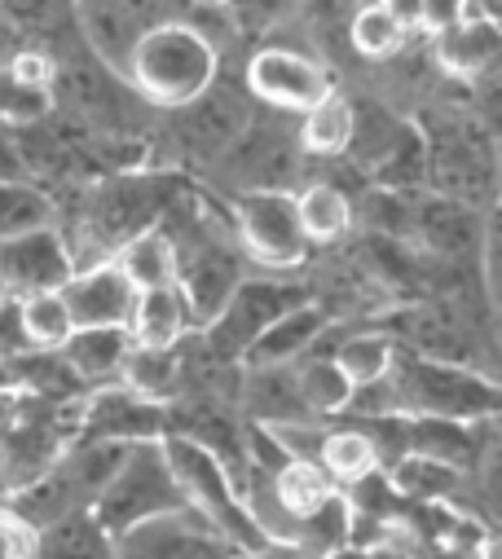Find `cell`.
<instances>
[{
  "instance_id": "6da1fadb",
  "label": "cell",
  "mask_w": 502,
  "mask_h": 559,
  "mask_svg": "<svg viewBox=\"0 0 502 559\" xmlns=\"http://www.w3.org/2000/svg\"><path fill=\"white\" fill-rule=\"evenodd\" d=\"M389 383L397 392V409L410 418H454V424H493L498 414V388L489 374L463 366L423 357L406 344H397Z\"/></svg>"
},
{
  "instance_id": "7a4b0ae2",
  "label": "cell",
  "mask_w": 502,
  "mask_h": 559,
  "mask_svg": "<svg viewBox=\"0 0 502 559\" xmlns=\"http://www.w3.org/2000/svg\"><path fill=\"white\" fill-rule=\"evenodd\" d=\"M123 71L151 106L186 110L216 84V45L190 23H164L133 40Z\"/></svg>"
},
{
  "instance_id": "3957f363",
  "label": "cell",
  "mask_w": 502,
  "mask_h": 559,
  "mask_svg": "<svg viewBox=\"0 0 502 559\" xmlns=\"http://www.w3.org/2000/svg\"><path fill=\"white\" fill-rule=\"evenodd\" d=\"M186 507V493L164 459L159 441H133L123 450V463L106 480V489L93 498L88 515L106 528V537H119L123 528H133L142 520H155L164 511Z\"/></svg>"
},
{
  "instance_id": "277c9868",
  "label": "cell",
  "mask_w": 502,
  "mask_h": 559,
  "mask_svg": "<svg viewBox=\"0 0 502 559\" xmlns=\"http://www.w3.org/2000/svg\"><path fill=\"white\" fill-rule=\"evenodd\" d=\"M238 247L265 269H291L309 255V238L296 216L291 190H247L234 207Z\"/></svg>"
},
{
  "instance_id": "5b68a950",
  "label": "cell",
  "mask_w": 502,
  "mask_h": 559,
  "mask_svg": "<svg viewBox=\"0 0 502 559\" xmlns=\"http://www.w3.org/2000/svg\"><path fill=\"white\" fill-rule=\"evenodd\" d=\"M304 300H313L304 283H247L242 277L234 296L225 300V309L203 326V344L216 361H234L274 318H283Z\"/></svg>"
},
{
  "instance_id": "8992f818",
  "label": "cell",
  "mask_w": 502,
  "mask_h": 559,
  "mask_svg": "<svg viewBox=\"0 0 502 559\" xmlns=\"http://www.w3.org/2000/svg\"><path fill=\"white\" fill-rule=\"evenodd\" d=\"M115 559H229L234 546L186 502L110 537Z\"/></svg>"
},
{
  "instance_id": "52a82bcc",
  "label": "cell",
  "mask_w": 502,
  "mask_h": 559,
  "mask_svg": "<svg viewBox=\"0 0 502 559\" xmlns=\"http://www.w3.org/2000/svg\"><path fill=\"white\" fill-rule=\"evenodd\" d=\"M247 88L256 102L283 110V115H304L326 93H335V80L322 62H313L296 49H261L247 62Z\"/></svg>"
},
{
  "instance_id": "ba28073f",
  "label": "cell",
  "mask_w": 502,
  "mask_h": 559,
  "mask_svg": "<svg viewBox=\"0 0 502 559\" xmlns=\"http://www.w3.org/2000/svg\"><path fill=\"white\" fill-rule=\"evenodd\" d=\"M71 273H75V251L58 225H45V229L0 242V287H5L10 300L62 292V283Z\"/></svg>"
},
{
  "instance_id": "9c48e42d",
  "label": "cell",
  "mask_w": 502,
  "mask_h": 559,
  "mask_svg": "<svg viewBox=\"0 0 502 559\" xmlns=\"http://www.w3.org/2000/svg\"><path fill=\"white\" fill-rule=\"evenodd\" d=\"M80 424L88 437L97 441H119V445H133V441H164L168 437V409L159 401H146L129 388H97L88 401H80Z\"/></svg>"
},
{
  "instance_id": "30bf717a",
  "label": "cell",
  "mask_w": 502,
  "mask_h": 559,
  "mask_svg": "<svg viewBox=\"0 0 502 559\" xmlns=\"http://www.w3.org/2000/svg\"><path fill=\"white\" fill-rule=\"evenodd\" d=\"M62 305H67V318L71 326H129V313H133V283L119 273L115 260H97V264H84L75 269L67 283H62Z\"/></svg>"
},
{
  "instance_id": "8fae6325",
  "label": "cell",
  "mask_w": 502,
  "mask_h": 559,
  "mask_svg": "<svg viewBox=\"0 0 502 559\" xmlns=\"http://www.w3.org/2000/svg\"><path fill=\"white\" fill-rule=\"evenodd\" d=\"M242 283V269L238 260L216 247V242H203V247H177V292L186 300V313H190V326H207L225 300L234 296V287Z\"/></svg>"
},
{
  "instance_id": "7c38bea8",
  "label": "cell",
  "mask_w": 502,
  "mask_h": 559,
  "mask_svg": "<svg viewBox=\"0 0 502 559\" xmlns=\"http://www.w3.org/2000/svg\"><path fill=\"white\" fill-rule=\"evenodd\" d=\"M326 322H331L326 309L318 300H304V305L287 309L283 318H274L256 340H251L247 353H242V361L247 366H296L309 353V344L318 340V331Z\"/></svg>"
},
{
  "instance_id": "4fadbf2b",
  "label": "cell",
  "mask_w": 502,
  "mask_h": 559,
  "mask_svg": "<svg viewBox=\"0 0 502 559\" xmlns=\"http://www.w3.org/2000/svg\"><path fill=\"white\" fill-rule=\"evenodd\" d=\"M498 53H502V36H498V23H489V19H458L454 27L432 36L437 67L458 80H476V75L493 71Z\"/></svg>"
},
{
  "instance_id": "5bb4252c",
  "label": "cell",
  "mask_w": 502,
  "mask_h": 559,
  "mask_svg": "<svg viewBox=\"0 0 502 559\" xmlns=\"http://www.w3.org/2000/svg\"><path fill=\"white\" fill-rule=\"evenodd\" d=\"M129 348H133V340L123 326H80L67 335V344L58 353L67 357V366L75 370V379L84 388H106L119 379Z\"/></svg>"
},
{
  "instance_id": "9a60e30c",
  "label": "cell",
  "mask_w": 502,
  "mask_h": 559,
  "mask_svg": "<svg viewBox=\"0 0 502 559\" xmlns=\"http://www.w3.org/2000/svg\"><path fill=\"white\" fill-rule=\"evenodd\" d=\"M129 340L133 348H177L186 335H190V313H186V300L172 287H151V292H138L133 300V313H129Z\"/></svg>"
},
{
  "instance_id": "2e32d148",
  "label": "cell",
  "mask_w": 502,
  "mask_h": 559,
  "mask_svg": "<svg viewBox=\"0 0 502 559\" xmlns=\"http://www.w3.org/2000/svg\"><path fill=\"white\" fill-rule=\"evenodd\" d=\"M110 260L133 283V292H151V287H172L177 283V238L168 229H159V225L133 234L129 242H119Z\"/></svg>"
},
{
  "instance_id": "e0dca14e",
  "label": "cell",
  "mask_w": 502,
  "mask_h": 559,
  "mask_svg": "<svg viewBox=\"0 0 502 559\" xmlns=\"http://www.w3.org/2000/svg\"><path fill=\"white\" fill-rule=\"evenodd\" d=\"M0 374H5V383L32 392V396H45L53 405H67L84 392V383L75 379V370L67 366L62 353H45V348H27L10 361H0Z\"/></svg>"
},
{
  "instance_id": "ac0fdd59",
  "label": "cell",
  "mask_w": 502,
  "mask_h": 559,
  "mask_svg": "<svg viewBox=\"0 0 502 559\" xmlns=\"http://www.w3.org/2000/svg\"><path fill=\"white\" fill-rule=\"evenodd\" d=\"M242 401L256 414V424H291V418H313L296 388V366H251L242 379Z\"/></svg>"
},
{
  "instance_id": "d6986e66",
  "label": "cell",
  "mask_w": 502,
  "mask_h": 559,
  "mask_svg": "<svg viewBox=\"0 0 502 559\" xmlns=\"http://www.w3.org/2000/svg\"><path fill=\"white\" fill-rule=\"evenodd\" d=\"M186 379V348H129L123 357V370H119V383L146 396V401H168Z\"/></svg>"
},
{
  "instance_id": "ffe728a7",
  "label": "cell",
  "mask_w": 502,
  "mask_h": 559,
  "mask_svg": "<svg viewBox=\"0 0 502 559\" xmlns=\"http://www.w3.org/2000/svg\"><path fill=\"white\" fill-rule=\"evenodd\" d=\"M10 507L40 533V528H49V524H58V520H67L71 511H88L84 507V498L75 493V485L62 476V467H58V459H53V467L45 472V476H36L32 485H23V489H14L10 493Z\"/></svg>"
},
{
  "instance_id": "44dd1931",
  "label": "cell",
  "mask_w": 502,
  "mask_h": 559,
  "mask_svg": "<svg viewBox=\"0 0 502 559\" xmlns=\"http://www.w3.org/2000/svg\"><path fill=\"white\" fill-rule=\"evenodd\" d=\"M352 119H357V106L339 93H326L313 110L300 115V146L309 155H322V159H335V155H348L352 146Z\"/></svg>"
},
{
  "instance_id": "7402d4cb",
  "label": "cell",
  "mask_w": 502,
  "mask_h": 559,
  "mask_svg": "<svg viewBox=\"0 0 502 559\" xmlns=\"http://www.w3.org/2000/svg\"><path fill=\"white\" fill-rule=\"evenodd\" d=\"M270 489H274V502L283 507V515L291 520V537H296V524H300L304 515H313V511L335 493L331 476H326L318 463H300V459L283 463V467L270 476Z\"/></svg>"
},
{
  "instance_id": "603a6c76",
  "label": "cell",
  "mask_w": 502,
  "mask_h": 559,
  "mask_svg": "<svg viewBox=\"0 0 502 559\" xmlns=\"http://www.w3.org/2000/svg\"><path fill=\"white\" fill-rule=\"evenodd\" d=\"M36 559H115L106 528L88 511H71L67 520L40 528Z\"/></svg>"
},
{
  "instance_id": "cb8c5ba5",
  "label": "cell",
  "mask_w": 502,
  "mask_h": 559,
  "mask_svg": "<svg viewBox=\"0 0 502 559\" xmlns=\"http://www.w3.org/2000/svg\"><path fill=\"white\" fill-rule=\"evenodd\" d=\"M296 216H300V229H304L309 242H335L352 225V203L339 186L313 181L296 194Z\"/></svg>"
},
{
  "instance_id": "d4e9b609",
  "label": "cell",
  "mask_w": 502,
  "mask_h": 559,
  "mask_svg": "<svg viewBox=\"0 0 502 559\" xmlns=\"http://www.w3.org/2000/svg\"><path fill=\"white\" fill-rule=\"evenodd\" d=\"M471 428L476 424H454V418H410V454L467 472L476 459V432Z\"/></svg>"
},
{
  "instance_id": "484cf974",
  "label": "cell",
  "mask_w": 502,
  "mask_h": 559,
  "mask_svg": "<svg viewBox=\"0 0 502 559\" xmlns=\"http://www.w3.org/2000/svg\"><path fill=\"white\" fill-rule=\"evenodd\" d=\"M389 480H393V489H397L402 498H410V502H450V498L463 489L467 472H463V467H450V463H437V459L406 454V459L389 472Z\"/></svg>"
},
{
  "instance_id": "4316f807",
  "label": "cell",
  "mask_w": 502,
  "mask_h": 559,
  "mask_svg": "<svg viewBox=\"0 0 502 559\" xmlns=\"http://www.w3.org/2000/svg\"><path fill=\"white\" fill-rule=\"evenodd\" d=\"M393 357H397V340L393 335H384V331H348L331 361L344 370V379L352 388H361V383H374V379H389Z\"/></svg>"
},
{
  "instance_id": "83f0119b",
  "label": "cell",
  "mask_w": 502,
  "mask_h": 559,
  "mask_svg": "<svg viewBox=\"0 0 502 559\" xmlns=\"http://www.w3.org/2000/svg\"><path fill=\"white\" fill-rule=\"evenodd\" d=\"M318 467L331 476V485H335V489H348V485H357L361 476L380 472L370 441H366L352 424H348V428H326L322 450H318Z\"/></svg>"
},
{
  "instance_id": "f1b7e54d",
  "label": "cell",
  "mask_w": 502,
  "mask_h": 559,
  "mask_svg": "<svg viewBox=\"0 0 502 559\" xmlns=\"http://www.w3.org/2000/svg\"><path fill=\"white\" fill-rule=\"evenodd\" d=\"M296 388H300V401L313 418L344 414V405L352 396V383L344 379V370L331 357H300L296 361Z\"/></svg>"
},
{
  "instance_id": "f546056e",
  "label": "cell",
  "mask_w": 502,
  "mask_h": 559,
  "mask_svg": "<svg viewBox=\"0 0 502 559\" xmlns=\"http://www.w3.org/2000/svg\"><path fill=\"white\" fill-rule=\"evenodd\" d=\"M53 225V199L32 181H0V242Z\"/></svg>"
},
{
  "instance_id": "4dcf8cb0",
  "label": "cell",
  "mask_w": 502,
  "mask_h": 559,
  "mask_svg": "<svg viewBox=\"0 0 502 559\" xmlns=\"http://www.w3.org/2000/svg\"><path fill=\"white\" fill-rule=\"evenodd\" d=\"M19 305V326H23V340L27 348H45V353H58L67 344V335L75 331L71 318H67V305L58 292H40V296H23L14 300Z\"/></svg>"
},
{
  "instance_id": "1f68e13d",
  "label": "cell",
  "mask_w": 502,
  "mask_h": 559,
  "mask_svg": "<svg viewBox=\"0 0 502 559\" xmlns=\"http://www.w3.org/2000/svg\"><path fill=\"white\" fill-rule=\"evenodd\" d=\"M415 212L419 203L406 194V190H370L361 199V221L370 225V234H380V238H393V242H415Z\"/></svg>"
},
{
  "instance_id": "d6a6232c",
  "label": "cell",
  "mask_w": 502,
  "mask_h": 559,
  "mask_svg": "<svg viewBox=\"0 0 502 559\" xmlns=\"http://www.w3.org/2000/svg\"><path fill=\"white\" fill-rule=\"evenodd\" d=\"M348 40L366 58H389V53H397L406 45V32L393 23V14L380 5V0H370V5H361L348 19Z\"/></svg>"
},
{
  "instance_id": "836d02e7",
  "label": "cell",
  "mask_w": 502,
  "mask_h": 559,
  "mask_svg": "<svg viewBox=\"0 0 502 559\" xmlns=\"http://www.w3.org/2000/svg\"><path fill=\"white\" fill-rule=\"evenodd\" d=\"M270 432V441L283 450V459H300V463H318V450H322V437H326V424L318 418H291V424H261Z\"/></svg>"
},
{
  "instance_id": "e575fe53",
  "label": "cell",
  "mask_w": 502,
  "mask_h": 559,
  "mask_svg": "<svg viewBox=\"0 0 502 559\" xmlns=\"http://www.w3.org/2000/svg\"><path fill=\"white\" fill-rule=\"evenodd\" d=\"M36 528L10 507L0 502V559H36Z\"/></svg>"
},
{
  "instance_id": "d590c367",
  "label": "cell",
  "mask_w": 502,
  "mask_h": 559,
  "mask_svg": "<svg viewBox=\"0 0 502 559\" xmlns=\"http://www.w3.org/2000/svg\"><path fill=\"white\" fill-rule=\"evenodd\" d=\"M5 75H10L14 84H23V88H40V93H49L53 80H58V62H53L49 53H40V49H19V53L10 58Z\"/></svg>"
},
{
  "instance_id": "8d00e7d4",
  "label": "cell",
  "mask_w": 502,
  "mask_h": 559,
  "mask_svg": "<svg viewBox=\"0 0 502 559\" xmlns=\"http://www.w3.org/2000/svg\"><path fill=\"white\" fill-rule=\"evenodd\" d=\"M463 5L467 0H419V14H423V32H445L463 19Z\"/></svg>"
},
{
  "instance_id": "74e56055",
  "label": "cell",
  "mask_w": 502,
  "mask_h": 559,
  "mask_svg": "<svg viewBox=\"0 0 502 559\" xmlns=\"http://www.w3.org/2000/svg\"><path fill=\"white\" fill-rule=\"evenodd\" d=\"M23 177V159L14 146V128L0 123V181H19Z\"/></svg>"
},
{
  "instance_id": "f35d334b",
  "label": "cell",
  "mask_w": 502,
  "mask_h": 559,
  "mask_svg": "<svg viewBox=\"0 0 502 559\" xmlns=\"http://www.w3.org/2000/svg\"><path fill=\"white\" fill-rule=\"evenodd\" d=\"M380 5L393 14V23L410 36V32H423V14H419V0H380Z\"/></svg>"
},
{
  "instance_id": "ab89813d",
  "label": "cell",
  "mask_w": 502,
  "mask_h": 559,
  "mask_svg": "<svg viewBox=\"0 0 502 559\" xmlns=\"http://www.w3.org/2000/svg\"><path fill=\"white\" fill-rule=\"evenodd\" d=\"M19 53V27L5 19V14H0V71H5L10 67V58Z\"/></svg>"
},
{
  "instance_id": "60d3db41",
  "label": "cell",
  "mask_w": 502,
  "mask_h": 559,
  "mask_svg": "<svg viewBox=\"0 0 502 559\" xmlns=\"http://www.w3.org/2000/svg\"><path fill=\"white\" fill-rule=\"evenodd\" d=\"M229 559H283V550L270 542V546H256V550H234Z\"/></svg>"
},
{
  "instance_id": "b9f144b4",
  "label": "cell",
  "mask_w": 502,
  "mask_h": 559,
  "mask_svg": "<svg viewBox=\"0 0 502 559\" xmlns=\"http://www.w3.org/2000/svg\"><path fill=\"white\" fill-rule=\"evenodd\" d=\"M322 559H366V550H361V546H352V542H344V546H335V550H326Z\"/></svg>"
},
{
  "instance_id": "7bdbcfd3",
  "label": "cell",
  "mask_w": 502,
  "mask_h": 559,
  "mask_svg": "<svg viewBox=\"0 0 502 559\" xmlns=\"http://www.w3.org/2000/svg\"><path fill=\"white\" fill-rule=\"evenodd\" d=\"M366 559H410V555H402L393 542H384V546H370V550H366Z\"/></svg>"
},
{
  "instance_id": "ee69618b",
  "label": "cell",
  "mask_w": 502,
  "mask_h": 559,
  "mask_svg": "<svg viewBox=\"0 0 502 559\" xmlns=\"http://www.w3.org/2000/svg\"><path fill=\"white\" fill-rule=\"evenodd\" d=\"M194 5H199V10H225L229 0H194Z\"/></svg>"
},
{
  "instance_id": "f6af8a7d",
  "label": "cell",
  "mask_w": 502,
  "mask_h": 559,
  "mask_svg": "<svg viewBox=\"0 0 502 559\" xmlns=\"http://www.w3.org/2000/svg\"><path fill=\"white\" fill-rule=\"evenodd\" d=\"M5 300H10V296H5V287H0V305H5Z\"/></svg>"
}]
</instances>
